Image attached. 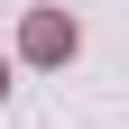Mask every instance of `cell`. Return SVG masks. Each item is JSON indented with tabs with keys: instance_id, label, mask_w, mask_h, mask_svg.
<instances>
[{
	"instance_id": "obj_1",
	"label": "cell",
	"mask_w": 129,
	"mask_h": 129,
	"mask_svg": "<svg viewBox=\"0 0 129 129\" xmlns=\"http://www.w3.org/2000/svg\"><path fill=\"white\" fill-rule=\"evenodd\" d=\"M28 55H74V19H37L28 28Z\"/></svg>"
},
{
	"instance_id": "obj_2",
	"label": "cell",
	"mask_w": 129,
	"mask_h": 129,
	"mask_svg": "<svg viewBox=\"0 0 129 129\" xmlns=\"http://www.w3.org/2000/svg\"><path fill=\"white\" fill-rule=\"evenodd\" d=\"M0 74H9V64H0Z\"/></svg>"
}]
</instances>
